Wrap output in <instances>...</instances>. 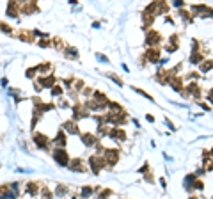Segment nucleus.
<instances>
[{"label":"nucleus","instance_id":"1","mask_svg":"<svg viewBox=\"0 0 213 199\" xmlns=\"http://www.w3.org/2000/svg\"><path fill=\"white\" fill-rule=\"evenodd\" d=\"M160 41H162V36L158 34L156 30L149 28L148 34H146V44H148L149 48H156V44H160Z\"/></svg>","mask_w":213,"mask_h":199},{"label":"nucleus","instance_id":"2","mask_svg":"<svg viewBox=\"0 0 213 199\" xmlns=\"http://www.w3.org/2000/svg\"><path fill=\"white\" fill-rule=\"evenodd\" d=\"M89 165H91V169L94 174H99V171L103 169V167H106L105 165V160L101 158V156L94 155V156H89Z\"/></svg>","mask_w":213,"mask_h":199},{"label":"nucleus","instance_id":"3","mask_svg":"<svg viewBox=\"0 0 213 199\" xmlns=\"http://www.w3.org/2000/svg\"><path fill=\"white\" fill-rule=\"evenodd\" d=\"M103 160H105V165H115L117 160H119V151L117 149H105L103 151Z\"/></svg>","mask_w":213,"mask_h":199},{"label":"nucleus","instance_id":"4","mask_svg":"<svg viewBox=\"0 0 213 199\" xmlns=\"http://www.w3.org/2000/svg\"><path fill=\"white\" fill-rule=\"evenodd\" d=\"M53 158H55V162L61 163V165H69V156L64 151V148L55 149V151H53Z\"/></svg>","mask_w":213,"mask_h":199},{"label":"nucleus","instance_id":"5","mask_svg":"<svg viewBox=\"0 0 213 199\" xmlns=\"http://www.w3.org/2000/svg\"><path fill=\"white\" fill-rule=\"evenodd\" d=\"M108 135L112 137L114 141H117V142H124V141H126V132H124L123 128H119V126H114V128H110Z\"/></svg>","mask_w":213,"mask_h":199},{"label":"nucleus","instance_id":"6","mask_svg":"<svg viewBox=\"0 0 213 199\" xmlns=\"http://www.w3.org/2000/svg\"><path fill=\"white\" fill-rule=\"evenodd\" d=\"M192 11L194 13H199L201 14V18H211L213 16V9L211 7H208V6H192Z\"/></svg>","mask_w":213,"mask_h":199},{"label":"nucleus","instance_id":"7","mask_svg":"<svg viewBox=\"0 0 213 199\" xmlns=\"http://www.w3.org/2000/svg\"><path fill=\"white\" fill-rule=\"evenodd\" d=\"M148 62H160V48H149L146 52V57H144Z\"/></svg>","mask_w":213,"mask_h":199},{"label":"nucleus","instance_id":"8","mask_svg":"<svg viewBox=\"0 0 213 199\" xmlns=\"http://www.w3.org/2000/svg\"><path fill=\"white\" fill-rule=\"evenodd\" d=\"M178 46H179V37H178V34H172L169 37V43H167V46H165V50L169 52V53H172V52H176Z\"/></svg>","mask_w":213,"mask_h":199},{"label":"nucleus","instance_id":"9","mask_svg":"<svg viewBox=\"0 0 213 199\" xmlns=\"http://www.w3.org/2000/svg\"><path fill=\"white\" fill-rule=\"evenodd\" d=\"M82 142H84L85 146H89V148H92V146H98V144H99V142H98V137H96V135H92L91 132L82 135Z\"/></svg>","mask_w":213,"mask_h":199},{"label":"nucleus","instance_id":"10","mask_svg":"<svg viewBox=\"0 0 213 199\" xmlns=\"http://www.w3.org/2000/svg\"><path fill=\"white\" fill-rule=\"evenodd\" d=\"M169 84L172 85V89H174V91H183V80H181L179 77H176V75H170Z\"/></svg>","mask_w":213,"mask_h":199},{"label":"nucleus","instance_id":"11","mask_svg":"<svg viewBox=\"0 0 213 199\" xmlns=\"http://www.w3.org/2000/svg\"><path fill=\"white\" fill-rule=\"evenodd\" d=\"M53 84H55V77L53 75H50V77H43L39 78V85H41V89L43 87H53Z\"/></svg>","mask_w":213,"mask_h":199},{"label":"nucleus","instance_id":"12","mask_svg":"<svg viewBox=\"0 0 213 199\" xmlns=\"http://www.w3.org/2000/svg\"><path fill=\"white\" fill-rule=\"evenodd\" d=\"M69 167L73 171H80V172H84L85 171V165H84V162H82L80 158H73V160L69 162Z\"/></svg>","mask_w":213,"mask_h":199},{"label":"nucleus","instance_id":"13","mask_svg":"<svg viewBox=\"0 0 213 199\" xmlns=\"http://www.w3.org/2000/svg\"><path fill=\"white\" fill-rule=\"evenodd\" d=\"M34 141L39 148H46V144H48V139H46L43 133H34Z\"/></svg>","mask_w":213,"mask_h":199},{"label":"nucleus","instance_id":"14","mask_svg":"<svg viewBox=\"0 0 213 199\" xmlns=\"http://www.w3.org/2000/svg\"><path fill=\"white\" fill-rule=\"evenodd\" d=\"M53 142H55L59 148H64V146H66V133H64L62 130H61V132L57 133V137L53 139Z\"/></svg>","mask_w":213,"mask_h":199},{"label":"nucleus","instance_id":"15","mask_svg":"<svg viewBox=\"0 0 213 199\" xmlns=\"http://www.w3.org/2000/svg\"><path fill=\"white\" fill-rule=\"evenodd\" d=\"M18 9H20V6H18L16 2H11V4L7 6V14L13 16V18H16V16H18Z\"/></svg>","mask_w":213,"mask_h":199},{"label":"nucleus","instance_id":"16","mask_svg":"<svg viewBox=\"0 0 213 199\" xmlns=\"http://www.w3.org/2000/svg\"><path fill=\"white\" fill-rule=\"evenodd\" d=\"M203 59H204V55H203L201 52H192V55H190V62H194V64H201V62H203Z\"/></svg>","mask_w":213,"mask_h":199},{"label":"nucleus","instance_id":"17","mask_svg":"<svg viewBox=\"0 0 213 199\" xmlns=\"http://www.w3.org/2000/svg\"><path fill=\"white\" fill-rule=\"evenodd\" d=\"M64 128H68L69 133H78V126H77L75 121H68V123H64Z\"/></svg>","mask_w":213,"mask_h":199},{"label":"nucleus","instance_id":"18","mask_svg":"<svg viewBox=\"0 0 213 199\" xmlns=\"http://www.w3.org/2000/svg\"><path fill=\"white\" fill-rule=\"evenodd\" d=\"M210 70H213V61H203L201 62V71L206 73V71H210Z\"/></svg>","mask_w":213,"mask_h":199},{"label":"nucleus","instance_id":"19","mask_svg":"<svg viewBox=\"0 0 213 199\" xmlns=\"http://www.w3.org/2000/svg\"><path fill=\"white\" fill-rule=\"evenodd\" d=\"M94 190H96V188H92V187H84V188H82V197H89Z\"/></svg>","mask_w":213,"mask_h":199},{"label":"nucleus","instance_id":"20","mask_svg":"<svg viewBox=\"0 0 213 199\" xmlns=\"http://www.w3.org/2000/svg\"><path fill=\"white\" fill-rule=\"evenodd\" d=\"M41 194H43L41 199H52V197H53V194H52V192H50V188H46V187L41 190Z\"/></svg>","mask_w":213,"mask_h":199},{"label":"nucleus","instance_id":"21","mask_svg":"<svg viewBox=\"0 0 213 199\" xmlns=\"http://www.w3.org/2000/svg\"><path fill=\"white\" fill-rule=\"evenodd\" d=\"M28 194H30V196H36V194H37V185L36 183H28Z\"/></svg>","mask_w":213,"mask_h":199},{"label":"nucleus","instance_id":"22","mask_svg":"<svg viewBox=\"0 0 213 199\" xmlns=\"http://www.w3.org/2000/svg\"><path fill=\"white\" fill-rule=\"evenodd\" d=\"M112 194V190H108V188H103L101 190V194L98 196V199H108V196Z\"/></svg>","mask_w":213,"mask_h":199},{"label":"nucleus","instance_id":"23","mask_svg":"<svg viewBox=\"0 0 213 199\" xmlns=\"http://www.w3.org/2000/svg\"><path fill=\"white\" fill-rule=\"evenodd\" d=\"M66 53H68L71 59H75V57H78V50L77 48H68L66 50Z\"/></svg>","mask_w":213,"mask_h":199},{"label":"nucleus","instance_id":"24","mask_svg":"<svg viewBox=\"0 0 213 199\" xmlns=\"http://www.w3.org/2000/svg\"><path fill=\"white\" fill-rule=\"evenodd\" d=\"M133 89H135V91H137V92H139V94H142L144 98H148L149 101H153V96H151V94H148V92H144V91H142V89H139V87H133Z\"/></svg>","mask_w":213,"mask_h":199},{"label":"nucleus","instance_id":"25","mask_svg":"<svg viewBox=\"0 0 213 199\" xmlns=\"http://www.w3.org/2000/svg\"><path fill=\"white\" fill-rule=\"evenodd\" d=\"M204 169L210 172V171H213V158H210V160H204Z\"/></svg>","mask_w":213,"mask_h":199},{"label":"nucleus","instance_id":"26","mask_svg":"<svg viewBox=\"0 0 213 199\" xmlns=\"http://www.w3.org/2000/svg\"><path fill=\"white\" fill-rule=\"evenodd\" d=\"M194 188H197V190H203V188H204V183H203L201 180H194Z\"/></svg>","mask_w":213,"mask_h":199},{"label":"nucleus","instance_id":"27","mask_svg":"<svg viewBox=\"0 0 213 199\" xmlns=\"http://www.w3.org/2000/svg\"><path fill=\"white\" fill-rule=\"evenodd\" d=\"M108 132H110V128L108 126H103V125H101V126L98 128V135H106Z\"/></svg>","mask_w":213,"mask_h":199},{"label":"nucleus","instance_id":"28","mask_svg":"<svg viewBox=\"0 0 213 199\" xmlns=\"http://www.w3.org/2000/svg\"><path fill=\"white\" fill-rule=\"evenodd\" d=\"M61 92H62V89H61L59 85H53V87H52V94H53V96H59Z\"/></svg>","mask_w":213,"mask_h":199},{"label":"nucleus","instance_id":"29","mask_svg":"<svg viewBox=\"0 0 213 199\" xmlns=\"http://www.w3.org/2000/svg\"><path fill=\"white\" fill-rule=\"evenodd\" d=\"M68 192V188L64 187V185H59V188H57V196H64Z\"/></svg>","mask_w":213,"mask_h":199},{"label":"nucleus","instance_id":"30","mask_svg":"<svg viewBox=\"0 0 213 199\" xmlns=\"http://www.w3.org/2000/svg\"><path fill=\"white\" fill-rule=\"evenodd\" d=\"M108 77L112 78V80H114V82H115L117 85H123V80H121L119 77H115V75H112V73H108Z\"/></svg>","mask_w":213,"mask_h":199},{"label":"nucleus","instance_id":"31","mask_svg":"<svg viewBox=\"0 0 213 199\" xmlns=\"http://www.w3.org/2000/svg\"><path fill=\"white\" fill-rule=\"evenodd\" d=\"M36 73H37V68H30V70L27 71V77H28V78H32Z\"/></svg>","mask_w":213,"mask_h":199},{"label":"nucleus","instance_id":"32","mask_svg":"<svg viewBox=\"0 0 213 199\" xmlns=\"http://www.w3.org/2000/svg\"><path fill=\"white\" fill-rule=\"evenodd\" d=\"M82 85H84V82H82V80H77V82H75V89L80 91V89H82Z\"/></svg>","mask_w":213,"mask_h":199},{"label":"nucleus","instance_id":"33","mask_svg":"<svg viewBox=\"0 0 213 199\" xmlns=\"http://www.w3.org/2000/svg\"><path fill=\"white\" fill-rule=\"evenodd\" d=\"M208 100H210V101L213 103V87L210 89V91H208Z\"/></svg>","mask_w":213,"mask_h":199},{"label":"nucleus","instance_id":"34","mask_svg":"<svg viewBox=\"0 0 213 199\" xmlns=\"http://www.w3.org/2000/svg\"><path fill=\"white\" fill-rule=\"evenodd\" d=\"M39 46H43V48H46V46H50L48 41H39Z\"/></svg>","mask_w":213,"mask_h":199},{"label":"nucleus","instance_id":"35","mask_svg":"<svg viewBox=\"0 0 213 199\" xmlns=\"http://www.w3.org/2000/svg\"><path fill=\"white\" fill-rule=\"evenodd\" d=\"M146 180H148V181H155V178H153V174H151V172H149V174H146Z\"/></svg>","mask_w":213,"mask_h":199},{"label":"nucleus","instance_id":"36","mask_svg":"<svg viewBox=\"0 0 213 199\" xmlns=\"http://www.w3.org/2000/svg\"><path fill=\"white\" fill-rule=\"evenodd\" d=\"M172 6H176V7H183V2H181V0H178V2H174V4H172Z\"/></svg>","mask_w":213,"mask_h":199},{"label":"nucleus","instance_id":"37","mask_svg":"<svg viewBox=\"0 0 213 199\" xmlns=\"http://www.w3.org/2000/svg\"><path fill=\"white\" fill-rule=\"evenodd\" d=\"M146 119H148L149 123H153V121H155V117H153V116H149V114H148V116H146Z\"/></svg>","mask_w":213,"mask_h":199},{"label":"nucleus","instance_id":"38","mask_svg":"<svg viewBox=\"0 0 213 199\" xmlns=\"http://www.w3.org/2000/svg\"><path fill=\"white\" fill-rule=\"evenodd\" d=\"M190 199H197V197H190Z\"/></svg>","mask_w":213,"mask_h":199},{"label":"nucleus","instance_id":"39","mask_svg":"<svg viewBox=\"0 0 213 199\" xmlns=\"http://www.w3.org/2000/svg\"><path fill=\"white\" fill-rule=\"evenodd\" d=\"M73 199H75V197H73Z\"/></svg>","mask_w":213,"mask_h":199},{"label":"nucleus","instance_id":"40","mask_svg":"<svg viewBox=\"0 0 213 199\" xmlns=\"http://www.w3.org/2000/svg\"><path fill=\"white\" fill-rule=\"evenodd\" d=\"M211 199H213V197H211Z\"/></svg>","mask_w":213,"mask_h":199}]
</instances>
